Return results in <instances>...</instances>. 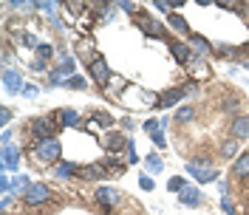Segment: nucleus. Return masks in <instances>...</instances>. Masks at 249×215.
Masks as SVG:
<instances>
[{
  "mask_svg": "<svg viewBox=\"0 0 249 215\" xmlns=\"http://www.w3.org/2000/svg\"><path fill=\"white\" fill-rule=\"evenodd\" d=\"M187 71H190V77L193 79H210V74H213L210 65H207L201 57H193V60L187 62Z\"/></svg>",
  "mask_w": 249,
  "mask_h": 215,
  "instance_id": "nucleus-6",
  "label": "nucleus"
},
{
  "mask_svg": "<svg viewBox=\"0 0 249 215\" xmlns=\"http://www.w3.org/2000/svg\"><path fill=\"white\" fill-rule=\"evenodd\" d=\"M3 167L6 170L20 167V150H17L15 144H3Z\"/></svg>",
  "mask_w": 249,
  "mask_h": 215,
  "instance_id": "nucleus-12",
  "label": "nucleus"
},
{
  "mask_svg": "<svg viewBox=\"0 0 249 215\" xmlns=\"http://www.w3.org/2000/svg\"><path fill=\"white\" fill-rule=\"evenodd\" d=\"M88 74H91V79L99 85V88H105V85L110 82V77H113V74H110V68H108V60H105V57H99V54H96V60L88 65Z\"/></svg>",
  "mask_w": 249,
  "mask_h": 215,
  "instance_id": "nucleus-3",
  "label": "nucleus"
},
{
  "mask_svg": "<svg viewBox=\"0 0 249 215\" xmlns=\"http://www.w3.org/2000/svg\"><path fill=\"white\" fill-rule=\"evenodd\" d=\"M184 187H187V179H181V176H173L170 181H167V190L170 193H181Z\"/></svg>",
  "mask_w": 249,
  "mask_h": 215,
  "instance_id": "nucleus-27",
  "label": "nucleus"
},
{
  "mask_svg": "<svg viewBox=\"0 0 249 215\" xmlns=\"http://www.w3.org/2000/svg\"><path fill=\"white\" fill-rule=\"evenodd\" d=\"M0 215H9V213H0Z\"/></svg>",
  "mask_w": 249,
  "mask_h": 215,
  "instance_id": "nucleus-45",
  "label": "nucleus"
},
{
  "mask_svg": "<svg viewBox=\"0 0 249 215\" xmlns=\"http://www.w3.org/2000/svg\"><path fill=\"white\" fill-rule=\"evenodd\" d=\"M221 210H224L227 215H238V210H235V204L230 198H221Z\"/></svg>",
  "mask_w": 249,
  "mask_h": 215,
  "instance_id": "nucleus-32",
  "label": "nucleus"
},
{
  "mask_svg": "<svg viewBox=\"0 0 249 215\" xmlns=\"http://www.w3.org/2000/svg\"><path fill=\"white\" fill-rule=\"evenodd\" d=\"M96 201L102 207H113L119 201V190L116 187H96Z\"/></svg>",
  "mask_w": 249,
  "mask_h": 215,
  "instance_id": "nucleus-11",
  "label": "nucleus"
},
{
  "mask_svg": "<svg viewBox=\"0 0 249 215\" xmlns=\"http://www.w3.org/2000/svg\"><path fill=\"white\" fill-rule=\"evenodd\" d=\"M167 23H170L173 29L178 31V34H190V26H187V20L181 15H176V12H170L167 15Z\"/></svg>",
  "mask_w": 249,
  "mask_h": 215,
  "instance_id": "nucleus-21",
  "label": "nucleus"
},
{
  "mask_svg": "<svg viewBox=\"0 0 249 215\" xmlns=\"http://www.w3.org/2000/svg\"><path fill=\"white\" fill-rule=\"evenodd\" d=\"M136 23L142 26L144 34H150V37H164V26H161V23H156L147 12H139V15H136Z\"/></svg>",
  "mask_w": 249,
  "mask_h": 215,
  "instance_id": "nucleus-5",
  "label": "nucleus"
},
{
  "mask_svg": "<svg viewBox=\"0 0 249 215\" xmlns=\"http://www.w3.org/2000/svg\"><path fill=\"white\" fill-rule=\"evenodd\" d=\"M153 144H156V147H164V144H167V142H164V136H161V130H159V133H153Z\"/></svg>",
  "mask_w": 249,
  "mask_h": 215,
  "instance_id": "nucleus-40",
  "label": "nucleus"
},
{
  "mask_svg": "<svg viewBox=\"0 0 249 215\" xmlns=\"http://www.w3.org/2000/svg\"><path fill=\"white\" fill-rule=\"evenodd\" d=\"M170 54L181 62V65H187V62L196 57V54H193V48L187 46V43H178V40H173V43H170Z\"/></svg>",
  "mask_w": 249,
  "mask_h": 215,
  "instance_id": "nucleus-9",
  "label": "nucleus"
},
{
  "mask_svg": "<svg viewBox=\"0 0 249 215\" xmlns=\"http://www.w3.org/2000/svg\"><path fill=\"white\" fill-rule=\"evenodd\" d=\"M193 119H196V108L193 105H184L176 110V122L178 125H187V122H193Z\"/></svg>",
  "mask_w": 249,
  "mask_h": 215,
  "instance_id": "nucleus-22",
  "label": "nucleus"
},
{
  "mask_svg": "<svg viewBox=\"0 0 249 215\" xmlns=\"http://www.w3.org/2000/svg\"><path fill=\"white\" fill-rule=\"evenodd\" d=\"M65 85L68 88H85V77H71V79H65Z\"/></svg>",
  "mask_w": 249,
  "mask_h": 215,
  "instance_id": "nucleus-33",
  "label": "nucleus"
},
{
  "mask_svg": "<svg viewBox=\"0 0 249 215\" xmlns=\"http://www.w3.org/2000/svg\"><path fill=\"white\" fill-rule=\"evenodd\" d=\"M31 133L37 139H54L57 122H54L51 116H37V119H31Z\"/></svg>",
  "mask_w": 249,
  "mask_h": 215,
  "instance_id": "nucleus-4",
  "label": "nucleus"
},
{
  "mask_svg": "<svg viewBox=\"0 0 249 215\" xmlns=\"http://www.w3.org/2000/svg\"><path fill=\"white\" fill-rule=\"evenodd\" d=\"M77 176H79V179H88V181H93V179H102V176H105V167H102V164H88V167H77Z\"/></svg>",
  "mask_w": 249,
  "mask_h": 215,
  "instance_id": "nucleus-16",
  "label": "nucleus"
},
{
  "mask_svg": "<svg viewBox=\"0 0 249 215\" xmlns=\"http://www.w3.org/2000/svg\"><path fill=\"white\" fill-rule=\"evenodd\" d=\"M48 187L46 184H31L29 187V193H26V204L29 207H37V204H43V201H48Z\"/></svg>",
  "mask_w": 249,
  "mask_h": 215,
  "instance_id": "nucleus-7",
  "label": "nucleus"
},
{
  "mask_svg": "<svg viewBox=\"0 0 249 215\" xmlns=\"http://www.w3.org/2000/svg\"><path fill=\"white\" fill-rule=\"evenodd\" d=\"M71 71H74V60L68 57V60H62V65L57 68V71H54V74H51V82H54V85H60V82H62V74L68 77Z\"/></svg>",
  "mask_w": 249,
  "mask_h": 215,
  "instance_id": "nucleus-20",
  "label": "nucleus"
},
{
  "mask_svg": "<svg viewBox=\"0 0 249 215\" xmlns=\"http://www.w3.org/2000/svg\"><path fill=\"white\" fill-rule=\"evenodd\" d=\"M23 43H26V46H40V43H37V40H34V34H26V37H23Z\"/></svg>",
  "mask_w": 249,
  "mask_h": 215,
  "instance_id": "nucleus-42",
  "label": "nucleus"
},
{
  "mask_svg": "<svg viewBox=\"0 0 249 215\" xmlns=\"http://www.w3.org/2000/svg\"><path fill=\"white\" fill-rule=\"evenodd\" d=\"M23 93H26V96H29V99H34V96H37V85H26V88H23Z\"/></svg>",
  "mask_w": 249,
  "mask_h": 215,
  "instance_id": "nucleus-39",
  "label": "nucleus"
},
{
  "mask_svg": "<svg viewBox=\"0 0 249 215\" xmlns=\"http://www.w3.org/2000/svg\"><path fill=\"white\" fill-rule=\"evenodd\" d=\"M74 173H77L74 164H62V167H57V179H71Z\"/></svg>",
  "mask_w": 249,
  "mask_h": 215,
  "instance_id": "nucleus-29",
  "label": "nucleus"
},
{
  "mask_svg": "<svg viewBox=\"0 0 249 215\" xmlns=\"http://www.w3.org/2000/svg\"><path fill=\"white\" fill-rule=\"evenodd\" d=\"M139 184H142V190H153V179H150V176H142Z\"/></svg>",
  "mask_w": 249,
  "mask_h": 215,
  "instance_id": "nucleus-36",
  "label": "nucleus"
},
{
  "mask_svg": "<svg viewBox=\"0 0 249 215\" xmlns=\"http://www.w3.org/2000/svg\"><path fill=\"white\" fill-rule=\"evenodd\" d=\"M77 57H79V60H85L88 65H91V62L96 60V54H93V43H91V40H79V43H77Z\"/></svg>",
  "mask_w": 249,
  "mask_h": 215,
  "instance_id": "nucleus-17",
  "label": "nucleus"
},
{
  "mask_svg": "<svg viewBox=\"0 0 249 215\" xmlns=\"http://www.w3.org/2000/svg\"><path fill=\"white\" fill-rule=\"evenodd\" d=\"M3 85H6V91L9 93H20L26 85H23V77H20V71H3Z\"/></svg>",
  "mask_w": 249,
  "mask_h": 215,
  "instance_id": "nucleus-8",
  "label": "nucleus"
},
{
  "mask_svg": "<svg viewBox=\"0 0 249 215\" xmlns=\"http://www.w3.org/2000/svg\"><path fill=\"white\" fill-rule=\"evenodd\" d=\"M181 91H184V93H190V96H193V93L198 91V88H196V82H190V85H184V88H181Z\"/></svg>",
  "mask_w": 249,
  "mask_h": 215,
  "instance_id": "nucleus-44",
  "label": "nucleus"
},
{
  "mask_svg": "<svg viewBox=\"0 0 249 215\" xmlns=\"http://www.w3.org/2000/svg\"><path fill=\"white\" fill-rule=\"evenodd\" d=\"M60 116H62V125H68V127H77L79 125V113L71 110V108H68V110H60Z\"/></svg>",
  "mask_w": 249,
  "mask_h": 215,
  "instance_id": "nucleus-23",
  "label": "nucleus"
},
{
  "mask_svg": "<svg viewBox=\"0 0 249 215\" xmlns=\"http://www.w3.org/2000/svg\"><path fill=\"white\" fill-rule=\"evenodd\" d=\"M116 6H119L122 12H127V15H133V12H136V3H130V0H119Z\"/></svg>",
  "mask_w": 249,
  "mask_h": 215,
  "instance_id": "nucleus-34",
  "label": "nucleus"
},
{
  "mask_svg": "<svg viewBox=\"0 0 249 215\" xmlns=\"http://www.w3.org/2000/svg\"><path fill=\"white\" fill-rule=\"evenodd\" d=\"M190 48H193L196 57H207V54H213L210 40H204V37H198V34H190Z\"/></svg>",
  "mask_w": 249,
  "mask_h": 215,
  "instance_id": "nucleus-13",
  "label": "nucleus"
},
{
  "mask_svg": "<svg viewBox=\"0 0 249 215\" xmlns=\"http://www.w3.org/2000/svg\"><path fill=\"white\" fill-rule=\"evenodd\" d=\"M144 130H147V133H159V130H161V122H156V119H147V122H144Z\"/></svg>",
  "mask_w": 249,
  "mask_h": 215,
  "instance_id": "nucleus-35",
  "label": "nucleus"
},
{
  "mask_svg": "<svg viewBox=\"0 0 249 215\" xmlns=\"http://www.w3.org/2000/svg\"><path fill=\"white\" fill-rule=\"evenodd\" d=\"M105 147H108L110 153H119L122 147H127V139H124L122 133H108V139H105Z\"/></svg>",
  "mask_w": 249,
  "mask_h": 215,
  "instance_id": "nucleus-19",
  "label": "nucleus"
},
{
  "mask_svg": "<svg viewBox=\"0 0 249 215\" xmlns=\"http://www.w3.org/2000/svg\"><path fill=\"white\" fill-rule=\"evenodd\" d=\"M153 6L159 9V12H170V0H156Z\"/></svg>",
  "mask_w": 249,
  "mask_h": 215,
  "instance_id": "nucleus-37",
  "label": "nucleus"
},
{
  "mask_svg": "<svg viewBox=\"0 0 249 215\" xmlns=\"http://www.w3.org/2000/svg\"><path fill=\"white\" fill-rule=\"evenodd\" d=\"M230 130H232V139H249V116H235Z\"/></svg>",
  "mask_w": 249,
  "mask_h": 215,
  "instance_id": "nucleus-14",
  "label": "nucleus"
},
{
  "mask_svg": "<svg viewBox=\"0 0 249 215\" xmlns=\"http://www.w3.org/2000/svg\"><path fill=\"white\" fill-rule=\"evenodd\" d=\"M29 187H31V181L26 176H17L15 181H12V190H17V193H29Z\"/></svg>",
  "mask_w": 249,
  "mask_h": 215,
  "instance_id": "nucleus-28",
  "label": "nucleus"
},
{
  "mask_svg": "<svg viewBox=\"0 0 249 215\" xmlns=\"http://www.w3.org/2000/svg\"><path fill=\"white\" fill-rule=\"evenodd\" d=\"M93 119H96L99 127H110V125H113V116H110L108 110H96V113H93Z\"/></svg>",
  "mask_w": 249,
  "mask_h": 215,
  "instance_id": "nucleus-25",
  "label": "nucleus"
},
{
  "mask_svg": "<svg viewBox=\"0 0 249 215\" xmlns=\"http://www.w3.org/2000/svg\"><path fill=\"white\" fill-rule=\"evenodd\" d=\"M187 173L198 181V184H207V181H215L218 179V170L215 167H210V161L207 159H193V161H187Z\"/></svg>",
  "mask_w": 249,
  "mask_h": 215,
  "instance_id": "nucleus-2",
  "label": "nucleus"
},
{
  "mask_svg": "<svg viewBox=\"0 0 249 215\" xmlns=\"http://www.w3.org/2000/svg\"><path fill=\"white\" fill-rule=\"evenodd\" d=\"M178 201H181V204H187V207H201V190H198V187H190L187 184L184 190H181V193H178Z\"/></svg>",
  "mask_w": 249,
  "mask_h": 215,
  "instance_id": "nucleus-10",
  "label": "nucleus"
},
{
  "mask_svg": "<svg viewBox=\"0 0 249 215\" xmlns=\"http://www.w3.org/2000/svg\"><path fill=\"white\" fill-rule=\"evenodd\" d=\"M232 173H235V179H247L249 176V153H241L238 159H235Z\"/></svg>",
  "mask_w": 249,
  "mask_h": 215,
  "instance_id": "nucleus-18",
  "label": "nucleus"
},
{
  "mask_svg": "<svg viewBox=\"0 0 249 215\" xmlns=\"http://www.w3.org/2000/svg\"><path fill=\"white\" fill-rule=\"evenodd\" d=\"M181 96H184V91H181V88H170V91L161 93V99L156 102V108H173L178 99H181Z\"/></svg>",
  "mask_w": 249,
  "mask_h": 215,
  "instance_id": "nucleus-15",
  "label": "nucleus"
},
{
  "mask_svg": "<svg viewBox=\"0 0 249 215\" xmlns=\"http://www.w3.org/2000/svg\"><path fill=\"white\" fill-rule=\"evenodd\" d=\"M37 57H40V62H48L54 57V48L48 46V43H40V46H37Z\"/></svg>",
  "mask_w": 249,
  "mask_h": 215,
  "instance_id": "nucleus-26",
  "label": "nucleus"
},
{
  "mask_svg": "<svg viewBox=\"0 0 249 215\" xmlns=\"http://www.w3.org/2000/svg\"><path fill=\"white\" fill-rule=\"evenodd\" d=\"M144 167H147V173H161V170H164V161H161L156 153H150V156H147V164H144Z\"/></svg>",
  "mask_w": 249,
  "mask_h": 215,
  "instance_id": "nucleus-24",
  "label": "nucleus"
},
{
  "mask_svg": "<svg viewBox=\"0 0 249 215\" xmlns=\"http://www.w3.org/2000/svg\"><path fill=\"white\" fill-rule=\"evenodd\" d=\"M0 190H3V193H9V190H12V181H9V176H3V179H0Z\"/></svg>",
  "mask_w": 249,
  "mask_h": 215,
  "instance_id": "nucleus-41",
  "label": "nucleus"
},
{
  "mask_svg": "<svg viewBox=\"0 0 249 215\" xmlns=\"http://www.w3.org/2000/svg\"><path fill=\"white\" fill-rule=\"evenodd\" d=\"M60 156H62V144L57 139H37L34 142V159L37 161L54 164V161H60Z\"/></svg>",
  "mask_w": 249,
  "mask_h": 215,
  "instance_id": "nucleus-1",
  "label": "nucleus"
},
{
  "mask_svg": "<svg viewBox=\"0 0 249 215\" xmlns=\"http://www.w3.org/2000/svg\"><path fill=\"white\" fill-rule=\"evenodd\" d=\"M127 161H130V164L139 161V153H136V144H133V142H127Z\"/></svg>",
  "mask_w": 249,
  "mask_h": 215,
  "instance_id": "nucleus-31",
  "label": "nucleus"
},
{
  "mask_svg": "<svg viewBox=\"0 0 249 215\" xmlns=\"http://www.w3.org/2000/svg\"><path fill=\"white\" fill-rule=\"evenodd\" d=\"M12 201H15V198H12V196H9V193H6V196H3V213H6V210H9V207H12Z\"/></svg>",
  "mask_w": 249,
  "mask_h": 215,
  "instance_id": "nucleus-43",
  "label": "nucleus"
},
{
  "mask_svg": "<svg viewBox=\"0 0 249 215\" xmlns=\"http://www.w3.org/2000/svg\"><path fill=\"white\" fill-rule=\"evenodd\" d=\"M235 150H238V142H224V144H221V153L227 156V159L235 156Z\"/></svg>",
  "mask_w": 249,
  "mask_h": 215,
  "instance_id": "nucleus-30",
  "label": "nucleus"
},
{
  "mask_svg": "<svg viewBox=\"0 0 249 215\" xmlns=\"http://www.w3.org/2000/svg\"><path fill=\"white\" fill-rule=\"evenodd\" d=\"M0 122H3V125L12 122V110H9V108H3V110H0Z\"/></svg>",
  "mask_w": 249,
  "mask_h": 215,
  "instance_id": "nucleus-38",
  "label": "nucleus"
}]
</instances>
